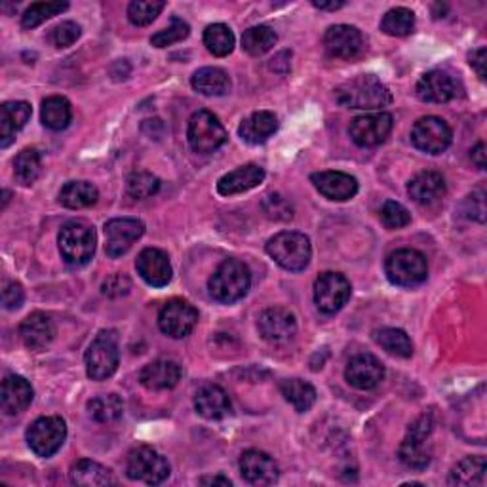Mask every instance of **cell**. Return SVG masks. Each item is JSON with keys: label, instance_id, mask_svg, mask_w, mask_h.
Wrapping results in <instances>:
<instances>
[{"label": "cell", "instance_id": "e575fe53", "mask_svg": "<svg viewBox=\"0 0 487 487\" xmlns=\"http://www.w3.org/2000/svg\"><path fill=\"white\" fill-rule=\"evenodd\" d=\"M280 390L284 398L290 402L295 411H309L316 402V390L311 383H304L301 379H286L280 383Z\"/></svg>", "mask_w": 487, "mask_h": 487}, {"label": "cell", "instance_id": "d4e9b609", "mask_svg": "<svg viewBox=\"0 0 487 487\" xmlns=\"http://www.w3.org/2000/svg\"><path fill=\"white\" fill-rule=\"evenodd\" d=\"M33 402V387L20 375L5 377L0 387V409L5 415H20Z\"/></svg>", "mask_w": 487, "mask_h": 487}, {"label": "cell", "instance_id": "8fae6325", "mask_svg": "<svg viewBox=\"0 0 487 487\" xmlns=\"http://www.w3.org/2000/svg\"><path fill=\"white\" fill-rule=\"evenodd\" d=\"M454 139V132L445 120L438 117H425L413 124L411 143L415 149L426 155H442Z\"/></svg>", "mask_w": 487, "mask_h": 487}, {"label": "cell", "instance_id": "9c48e42d", "mask_svg": "<svg viewBox=\"0 0 487 487\" xmlns=\"http://www.w3.org/2000/svg\"><path fill=\"white\" fill-rule=\"evenodd\" d=\"M187 137L194 153L210 155L225 145L227 130L213 113L198 111L189 120Z\"/></svg>", "mask_w": 487, "mask_h": 487}, {"label": "cell", "instance_id": "4316f807", "mask_svg": "<svg viewBox=\"0 0 487 487\" xmlns=\"http://www.w3.org/2000/svg\"><path fill=\"white\" fill-rule=\"evenodd\" d=\"M265 182V170L258 164H246L234 172L225 173L218 182V192L221 196L242 194L259 187Z\"/></svg>", "mask_w": 487, "mask_h": 487}, {"label": "cell", "instance_id": "484cf974", "mask_svg": "<svg viewBox=\"0 0 487 487\" xmlns=\"http://www.w3.org/2000/svg\"><path fill=\"white\" fill-rule=\"evenodd\" d=\"M182 366L173 360H156L139 373L141 385L149 390H170L182 381Z\"/></svg>", "mask_w": 487, "mask_h": 487}, {"label": "cell", "instance_id": "603a6c76", "mask_svg": "<svg viewBox=\"0 0 487 487\" xmlns=\"http://www.w3.org/2000/svg\"><path fill=\"white\" fill-rule=\"evenodd\" d=\"M20 337L29 351L41 352L56 337V323L44 313H33L22 322Z\"/></svg>", "mask_w": 487, "mask_h": 487}, {"label": "cell", "instance_id": "44dd1931", "mask_svg": "<svg viewBox=\"0 0 487 487\" xmlns=\"http://www.w3.org/2000/svg\"><path fill=\"white\" fill-rule=\"evenodd\" d=\"M311 182L322 196H326V198H330V201H335V202L351 201V198H354L358 192L356 177H352L349 173H342V172L313 173Z\"/></svg>", "mask_w": 487, "mask_h": 487}, {"label": "cell", "instance_id": "cb8c5ba5", "mask_svg": "<svg viewBox=\"0 0 487 487\" xmlns=\"http://www.w3.org/2000/svg\"><path fill=\"white\" fill-rule=\"evenodd\" d=\"M407 194L415 204L435 206L445 196V179L438 172H421L407 183Z\"/></svg>", "mask_w": 487, "mask_h": 487}, {"label": "cell", "instance_id": "1f68e13d", "mask_svg": "<svg viewBox=\"0 0 487 487\" xmlns=\"http://www.w3.org/2000/svg\"><path fill=\"white\" fill-rule=\"evenodd\" d=\"M70 482L82 487H103L117 483L109 468L88 459H82L73 464V468H70Z\"/></svg>", "mask_w": 487, "mask_h": 487}, {"label": "cell", "instance_id": "d6986e66", "mask_svg": "<svg viewBox=\"0 0 487 487\" xmlns=\"http://www.w3.org/2000/svg\"><path fill=\"white\" fill-rule=\"evenodd\" d=\"M242 478L251 485H273L278 482L280 468L275 459L259 449H248L240 457Z\"/></svg>", "mask_w": 487, "mask_h": 487}, {"label": "cell", "instance_id": "2e32d148", "mask_svg": "<svg viewBox=\"0 0 487 487\" xmlns=\"http://www.w3.org/2000/svg\"><path fill=\"white\" fill-rule=\"evenodd\" d=\"M258 330L270 345H287L297 333V322L290 311L282 309V306H273L259 316Z\"/></svg>", "mask_w": 487, "mask_h": 487}, {"label": "cell", "instance_id": "7bdbcfd3", "mask_svg": "<svg viewBox=\"0 0 487 487\" xmlns=\"http://www.w3.org/2000/svg\"><path fill=\"white\" fill-rule=\"evenodd\" d=\"M67 8H69L67 3H58V0L56 3H34L25 10L22 17V25L23 29H34L41 23H44L46 20H50V17L60 15Z\"/></svg>", "mask_w": 487, "mask_h": 487}, {"label": "cell", "instance_id": "f5cc1de1", "mask_svg": "<svg viewBox=\"0 0 487 487\" xmlns=\"http://www.w3.org/2000/svg\"><path fill=\"white\" fill-rule=\"evenodd\" d=\"M483 196H485L483 189H480L473 196H468V201H466L468 204H471V208L466 210L468 218H473V220H476L480 223L485 221V198Z\"/></svg>", "mask_w": 487, "mask_h": 487}, {"label": "cell", "instance_id": "7a4b0ae2", "mask_svg": "<svg viewBox=\"0 0 487 487\" xmlns=\"http://www.w3.org/2000/svg\"><path fill=\"white\" fill-rule=\"evenodd\" d=\"M249 286H251L249 268L239 259L223 261L208 282L211 297L227 304L240 301L248 294Z\"/></svg>", "mask_w": 487, "mask_h": 487}, {"label": "cell", "instance_id": "74e56055", "mask_svg": "<svg viewBox=\"0 0 487 487\" xmlns=\"http://www.w3.org/2000/svg\"><path fill=\"white\" fill-rule=\"evenodd\" d=\"M42 172V158L37 149H23L14 160V175L17 183L33 185Z\"/></svg>", "mask_w": 487, "mask_h": 487}, {"label": "cell", "instance_id": "11a10c76", "mask_svg": "<svg viewBox=\"0 0 487 487\" xmlns=\"http://www.w3.org/2000/svg\"><path fill=\"white\" fill-rule=\"evenodd\" d=\"M473 162L478 166V170H485L487 162H485V145L483 143H478V145L473 149Z\"/></svg>", "mask_w": 487, "mask_h": 487}, {"label": "cell", "instance_id": "836d02e7", "mask_svg": "<svg viewBox=\"0 0 487 487\" xmlns=\"http://www.w3.org/2000/svg\"><path fill=\"white\" fill-rule=\"evenodd\" d=\"M98 198V189L88 182H70L60 192V202L69 210H82L94 206Z\"/></svg>", "mask_w": 487, "mask_h": 487}, {"label": "cell", "instance_id": "60d3db41", "mask_svg": "<svg viewBox=\"0 0 487 487\" xmlns=\"http://www.w3.org/2000/svg\"><path fill=\"white\" fill-rule=\"evenodd\" d=\"M204 44L213 56L225 58L234 48V34L225 23H213L204 31Z\"/></svg>", "mask_w": 487, "mask_h": 487}, {"label": "cell", "instance_id": "83f0119b", "mask_svg": "<svg viewBox=\"0 0 487 487\" xmlns=\"http://www.w3.org/2000/svg\"><path fill=\"white\" fill-rule=\"evenodd\" d=\"M31 113V105L27 101H6L0 107V147L6 149L15 134L25 128Z\"/></svg>", "mask_w": 487, "mask_h": 487}, {"label": "cell", "instance_id": "ffe728a7", "mask_svg": "<svg viewBox=\"0 0 487 487\" xmlns=\"http://www.w3.org/2000/svg\"><path fill=\"white\" fill-rule=\"evenodd\" d=\"M136 268L139 276L153 287H164L172 280V265L168 254L156 248L143 249L137 256Z\"/></svg>", "mask_w": 487, "mask_h": 487}, {"label": "cell", "instance_id": "680465c9", "mask_svg": "<svg viewBox=\"0 0 487 487\" xmlns=\"http://www.w3.org/2000/svg\"><path fill=\"white\" fill-rule=\"evenodd\" d=\"M8 201H10V191H5L3 192V208L8 204Z\"/></svg>", "mask_w": 487, "mask_h": 487}, {"label": "cell", "instance_id": "9a60e30c", "mask_svg": "<svg viewBox=\"0 0 487 487\" xmlns=\"http://www.w3.org/2000/svg\"><path fill=\"white\" fill-rule=\"evenodd\" d=\"M364 34L352 25H333L323 34V48L333 60H354L364 52Z\"/></svg>", "mask_w": 487, "mask_h": 487}, {"label": "cell", "instance_id": "f546056e", "mask_svg": "<svg viewBox=\"0 0 487 487\" xmlns=\"http://www.w3.org/2000/svg\"><path fill=\"white\" fill-rule=\"evenodd\" d=\"M278 130V118L270 111H259L249 115L239 128L240 137L249 145H261Z\"/></svg>", "mask_w": 487, "mask_h": 487}, {"label": "cell", "instance_id": "30bf717a", "mask_svg": "<svg viewBox=\"0 0 487 487\" xmlns=\"http://www.w3.org/2000/svg\"><path fill=\"white\" fill-rule=\"evenodd\" d=\"M67 438V425L58 415L41 417L27 430V442L34 455L52 457L61 449Z\"/></svg>", "mask_w": 487, "mask_h": 487}, {"label": "cell", "instance_id": "b9f144b4", "mask_svg": "<svg viewBox=\"0 0 487 487\" xmlns=\"http://www.w3.org/2000/svg\"><path fill=\"white\" fill-rule=\"evenodd\" d=\"M415 29V14L409 8H392L385 14L381 31L390 37H407Z\"/></svg>", "mask_w": 487, "mask_h": 487}, {"label": "cell", "instance_id": "f907efd6", "mask_svg": "<svg viewBox=\"0 0 487 487\" xmlns=\"http://www.w3.org/2000/svg\"><path fill=\"white\" fill-rule=\"evenodd\" d=\"M130 287H132V282L128 276H124V275H113L111 278H107L101 286V292L103 295L107 297H122L130 292Z\"/></svg>", "mask_w": 487, "mask_h": 487}, {"label": "cell", "instance_id": "ba28073f", "mask_svg": "<svg viewBox=\"0 0 487 487\" xmlns=\"http://www.w3.org/2000/svg\"><path fill=\"white\" fill-rule=\"evenodd\" d=\"M126 476L134 482L158 485L170 478V464L153 447L141 445L130 451L126 461Z\"/></svg>", "mask_w": 487, "mask_h": 487}, {"label": "cell", "instance_id": "ac0fdd59", "mask_svg": "<svg viewBox=\"0 0 487 487\" xmlns=\"http://www.w3.org/2000/svg\"><path fill=\"white\" fill-rule=\"evenodd\" d=\"M345 379L358 390H371L385 379V366L373 354L360 352L349 360Z\"/></svg>", "mask_w": 487, "mask_h": 487}, {"label": "cell", "instance_id": "f35d334b", "mask_svg": "<svg viewBox=\"0 0 487 487\" xmlns=\"http://www.w3.org/2000/svg\"><path fill=\"white\" fill-rule=\"evenodd\" d=\"M278 37L275 29H270L268 25H258L249 27L242 34V48L249 53V56H263V53L270 52L275 48Z\"/></svg>", "mask_w": 487, "mask_h": 487}, {"label": "cell", "instance_id": "4fadbf2b", "mask_svg": "<svg viewBox=\"0 0 487 487\" xmlns=\"http://www.w3.org/2000/svg\"><path fill=\"white\" fill-rule=\"evenodd\" d=\"M198 323V311L183 299L168 301L158 314L160 332L172 339L187 337Z\"/></svg>", "mask_w": 487, "mask_h": 487}, {"label": "cell", "instance_id": "681fc988", "mask_svg": "<svg viewBox=\"0 0 487 487\" xmlns=\"http://www.w3.org/2000/svg\"><path fill=\"white\" fill-rule=\"evenodd\" d=\"M80 37V25L75 22H63L50 31V42L56 48L73 46Z\"/></svg>", "mask_w": 487, "mask_h": 487}, {"label": "cell", "instance_id": "5b68a950", "mask_svg": "<svg viewBox=\"0 0 487 487\" xmlns=\"http://www.w3.org/2000/svg\"><path fill=\"white\" fill-rule=\"evenodd\" d=\"M385 273L394 286L413 287L426 280L428 263L426 258L417 249H396L387 258Z\"/></svg>", "mask_w": 487, "mask_h": 487}, {"label": "cell", "instance_id": "6da1fadb", "mask_svg": "<svg viewBox=\"0 0 487 487\" xmlns=\"http://www.w3.org/2000/svg\"><path fill=\"white\" fill-rule=\"evenodd\" d=\"M339 105L360 111H377L392 103L390 89L373 75H360L335 89Z\"/></svg>", "mask_w": 487, "mask_h": 487}, {"label": "cell", "instance_id": "f6af8a7d", "mask_svg": "<svg viewBox=\"0 0 487 487\" xmlns=\"http://www.w3.org/2000/svg\"><path fill=\"white\" fill-rule=\"evenodd\" d=\"M128 194L136 201H145L158 192L160 189V179L149 172H136L128 177Z\"/></svg>", "mask_w": 487, "mask_h": 487}, {"label": "cell", "instance_id": "c3c4849f", "mask_svg": "<svg viewBox=\"0 0 487 487\" xmlns=\"http://www.w3.org/2000/svg\"><path fill=\"white\" fill-rule=\"evenodd\" d=\"M263 210L267 218L275 221H290L294 218V208L282 194H268L263 201Z\"/></svg>", "mask_w": 487, "mask_h": 487}, {"label": "cell", "instance_id": "f1b7e54d", "mask_svg": "<svg viewBox=\"0 0 487 487\" xmlns=\"http://www.w3.org/2000/svg\"><path fill=\"white\" fill-rule=\"evenodd\" d=\"M194 407L204 419H210V421H218V419L227 417L232 409L229 394L218 385H206L198 390L194 398Z\"/></svg>", "mask_w": 487, "mask_h": 487}, {"label": "cell", "instance_id": "3957f363", "mask_svg": "<svg viewBox=\"0 0 487 487\" xmlns=\"http://www.w3.org/2000/svg\"><path fill=\"white\" fill-rule=\"evenodd\" d=\"M267 254L273 258L282 268L299 273L304 270L311 263L313 248L311 240L301 232H280L273 237L267 244Z\"/></svg>", "mask_w": 487, "mask_h": 487}, {"label": "cell", "instance_id": "6f0895ef", "mask_svg": "<svg viewBox=\"0 0 487 487\" xmlns=\"http://www.w3.org/2000/svg\"><path fill=\"white\" fill-rule=\"evenodd\" d=\"M313 5L316 8H320V10H339V8L345 6V3H316V0H314Z\"/></svg>", "mask_w": 487, "mask_h": 487}, {"label": "cell", "instance_id": "9f6ffc18", "mask_svg": "<svg viewBox=\"0 0 487 487\" xmlns=\"http://www.w3.org/2000/svg\"><path fill=\"white\" fill-rule=\"evenodd\" d=\"M202 485H223V487H230V480L223 478V476H213V478H202L201 480Z\"/></svg>", "mask_w": 487, "mask_h": 487}, {"label": "cell", "instance_id": "4dcf8cb0", "mask_svg": "<svg viewBox=\"0 0 487 487\" xmlns=\"http://www.w3.org/2000/svg\"><path fill=\"white\" fill-rule=\"evenodd\" d=\"M191 84L198 94L210 96V98H220L230 92V79L223 69H218V67L198 69L192 75Z\"/></svg>", "mask_w": 487, "mask_h": 487}, {"label": "cell", "instance_id": "277c9868", "mask_svg": "<svg viewBox=\"0 0 487 487\" xmlns=\"http://www.w3.org/2000/svg\"><path fill=\"white\" fill-rule=\"evenodd\" d=\"M432 430H435V419H432L430 413L421 415V417L409 426L406 438L398 447V457L407 468H413V471H425L430 464L432 447L428 440Z\"/></svg>", "mask_w": 487, "mask_h": 487}, {"label": "cell", "instance_id": "ee69618b", "mask_svg": "<svg viewBox=\"0 0 487 487\" xmlns=\"http://www.w3.org/2000/svg\"><path fill=\"white\" fill-rule=\"evenodd\" d=\"M164 8L166 3H160V0H134L128 6V20L137 27H145L153 23Z\"/></svg>", "mask_w": 487, "mask_h": 487}, {"label": "cell", "instance_id": "bcb514c9", "mask_svg": "<svg viewBox=\"0 0 487 487\" xmlns=\"http://www.w3.org/2000/svg\"><path fill=\"white\" fill-rule=\"evenodd\" d=\"M189 33H191V27L183 20H179V17H173L172 23L166 29H162L156 34H153L151 44L156 48H168L172 44L185 41L189 37Z\"/></svg>", "mask_w": 487, "mask_h": 487}, {"label": "cell", "instance_id": "d6a6232c", "mask_svg": "<svg viewBox=\"0 0 487 487\" xmlns=\"http://www.w3.org/2000/svg\"><path fill=\"white\" fill-rule=\"evenodd\" d=\"M485 471H487L485 457H482V455L464 457L454 468H451L447 483L449 485H463V487L483 485L485 483Z\"/></svg>", "mask_w": 487, "mask_h": 487}, {"label": "cell", "instance_id": "d590c367", "mask_svg": "<svg viewBox=\"0 0 487 487\" xmlns=\"http://www.w3.org/2000/svg\"><path fill=\"white\" fill-rule=\"evenodd\" d=\"M41 117H42V124L46 126V128H50L53 132H61L69 126L70 117H73V113H70V103L60 96L48 98L42 103Z\"/></svg>", "mask_w": 487, "mask_h": 487}, {"label": "cell", "instance_id": "5bb4252c", "mask_svg": "<svg viewBox=\"0 0 487 487\" xmlns=\"http://www.w3.org/2000/svg\"><path fill=\"white\" fill-rule=\"evenodd\" d=\"M390 132H392V117L381 111L356 117L349 126L351 139L362 149L381 145V143L390 136Z\"/></svg>", "mask_w": 487, "mask_h": 487}, {"label": "cell", "instance_id": "7c38bea8", "mask_svg": "<svg viewBox=\"0 0 487 487\" xmlns=\"http://www.w3.org/2000/svg\"><path fill=\"white\" fill-rule=\"evenodd\" d=\"M351 282L341 273H323L314 282V303L323 314H335L351 299Z\"/></svg>", "mask_w": 487, "mask_h": 487}, {"label": "cell", "instance_id": "52a82bcc", "mask_svg": "<svg viewBox=\"0 0 487 487\" xmlns=\"http://www.w3.org/2000/svg\"><path fill=\"white\" fill-rule=\"evenodd\" d=\"M86 371L94 381H105L115 375L120 362L118 339L115 332H101L86 351Z\"/></svg>", "mask_w": 487, "mask_h": 487}, {"label": "cell", "instance_id": "e0dca14e", "mask_svg": "<svg viewBox=\"0 0 487 487\" xmlns=\"http://www.w3.org/2000/svg\"><path fill=\"white\" fill-rule=\"evenodd\" d=\"M143 232H145V225L139 220L132 218H122V220H113L105 225V251L107 256L117 259L122 258L124 254H128V249L137 242Z\"/></svg>", "mask_w": 487, "mask_h": 487}, {"label": "cell", "instance_id": "7dc6e473", "mask_svg": "<svg viewBox=\"0 0 487 487\" xmlns=\"http://www.w3.org/2000/svg\"><path fill=\"white\" fill-rule=\"evenodd\" d=\"M381 221H383V225L387 229L394 230V229H402V227L409 225L411 223V215L400 202L389 201L381 208Z\"/></svg>", "mask_w": 487, "mask_h": 487}, {"label": "cell", "instance_id": "7402d4cb", "mask_svg": "<svg viewBox=\"0 0 487 487\" xmlns=\"http://www.w3.org/2000/svg\"><path fill=\"white\" fill-rule=\"evenodd\" d=\"M417 96L425 103H447L457 96V82L445 70H428L417 82Z\"/></svg>", "mask_w": 487, "mask_h": 487}, {"label": "cell", "instance_id": "8d00e7d4", "mask_svg": "<svg viewBox=\"0 0 487 487\" xmlns=\"http://www.w3.org/2000/svg\"><path fill=\"white\" fill-rule=\"evenodd\" d=\"M88 411L92 415L94 421L109 425L122 417L124 404L120 400V396L117 394H101L88 402Z\"/></svg>", "mask_w": 487, "mask_h": 487}, {"label": "cell", "instance_id": "8992f818", "mask_svg": "<svg viewBox=\"0 0 487 487\" xmlns=\"http://www.w3.org/2000/svg\"><path fill=\"white\" fill-rule=\"evenodd\" d=\"M60 251L69 265H86L96 254V230L80 221H69L60 230Z\"/></svg>", "mask_w": 487, "mask_h": 487}, {"label": "cell", "instance_id": "ab89813d", "mask_svg": "<svg viewBox=\"0 0 487 487\" xmlns=\"http://www.w3.org/2000/svg\"><path fill=\"white\" fill-rule=\"evenodd\" d=\"M375 342L389 354L398 358H409L413 354V342L406 332L396 328H383L373 333Z\"/></svg>", "mask_w": 487, "mask_h": 487}, {"label": "cell", "instance_id": "db71d44e", "mask_svg": "<svg viewBox=\"0 0 487 487\" xmlns=\"http://www.w3.org/2000/svg\"><path fill=\"white\" fill-rule=\"evenodd\" d=\"M485 58H487L485 48H478L471 53V65L474 67L480 80H485Z\"/></svg>", "mask_w": 487, "mask_h": 487}, {"label": "cell", "instance_id": "816d5d0a", "mask_svg": "<svg viewBox=\"0 0 487 487\" xmlns=\"http://www.w3.org/2000/svg\"><path fill=\"white\" fill-rule=\"evenodd\" d=\"M23 299H25V294H23L22 284L8 282L5 286V290H3V304H5L6 311L20 309V306L23 304Z\"/></svg>", "mask_w": 487, "mask_h": 487}]
</instances>
